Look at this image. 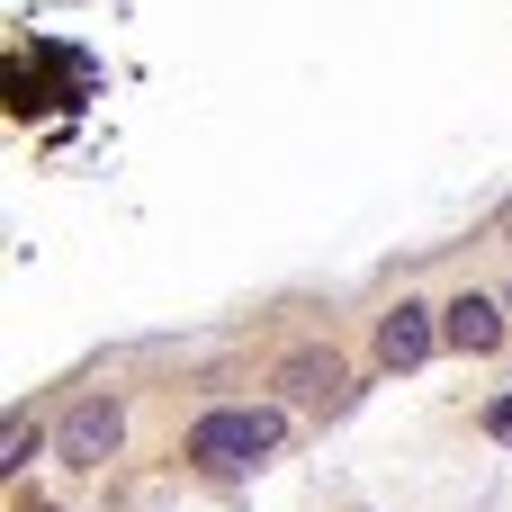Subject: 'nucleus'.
<instances>
[{"mask_svg": "<svg viewBox=\"0 0 512 512\" xmlns=\"http://www.w3.org/2000/svg\"><path fill=\"white\" fill-rule=\"evenodd\" d=\"M279 441H288V405H207V414L189 423L180 459H198L207 477H243V468H261Z\"/></svg>", "mask_w": 512, "mask_h": 512, "instance_id": "nucleus-1", "label": "nucleus"}, {"mask_svg": "<svg viewBox=\"0 0 512 512\" xmlns=\"http://www.w3.org/2000/svg\"><path fill=\"white\" fill-rule=\"evenodd\" d=\"M117 450H126V405H117V396L63 405V423H54V459H63V468H108Z\"/></svg>", "mask_w": 512, "mask_h": 512, "instance_id": "nucleus-2", "label": "nucleus"}, {"mask_svg": "<svg viewBox=\"0 0 512 512\" xmlns=\"http://www.w3.org/2000/svg\"><path fill=\"white\" fill-rule=\"evenodd\" d=\"M432 351H441V306L396 297V306H387V324H378V360H387V369H423Z\"/></svg>", "mask_w": 512, "mask_h": 512, "instance_id": "nucleus-3", "label": "nucleus"}, {"mask_svg": "<svg viewBox=\"0 0 512 512\" xmlns=\"http://www.w3.org/2000/svg\"><path fill=\"white\" fill-rule=\"evenodd\" d=\"M441 342H450V351H468V360L504 351V297H477V288H459V297L441 306Z\"/></svg>", "mask_w": 512, "mask_h": 512, "instance_id": "nucleus-4", "label": "nucleus"}, {"mask_svg": "<svg viewBox=\"0 0 512 512\" xmlns=\"http://www.w3.org/2000/svg\"><path fill=\"white\" fill-rule=\"evenodd\" d=\"M279 387H288V396H315V387H342V369H333V360H288Z\"/></svg>", "mask_w": 512, "mask_h": 512, "instance_id": "nucleus-5", "label": "nucleus"}, {"mask_svg": "<svg viewBox=\"0 0 512 512\" xmlns=\"http://www.w3.org/2000/svg\"><path fill=\"white\" fill-rule=\"evenodd\" d=\"M477 423H486V441H504V450H512V396H495V405H486Z\"/></svg>", "mask_w": 512, "mask_h": 512, "instance_id": "nucleus-6", "label": "nucleus"}, {"mask_svg": "<svg viewBox=\"0 0 512 512\" xmlns=\"http://www.w3.org/2000/svg\"><path fill=\"white\" fill-rule=\"evenodd\" d=\"M27 459H36V441H27V423H9V450H0V468H9V477H18V468H27Z\"/></svg>", "mask_w": 512, "mask_h": 512, "instance_id": "nucleus-7", "label": "nucleus"}, {"mask_svg": "<svg viewBox=\"0 0 512 512\" xmlns=\"http://www.w3.org/2000/svg\"><path fill=\"white\" fill-rule=\"evenodd\" d=\"M504 315H512V288H504Z\"/></svg>", "mask_w": 512, "mask_h": 512, "instance_id": "nucleus-8", "label": "nucleus"}, {"mask_svg": "<svg viewBox=\"0 0 512 512\" xmlns=\"http://www.w3.org/2000/svg\"><path fill=\"white\" fill-rule=\"evenodd\" d=\"M504 225H512V207H504Z\"/></svg>", "mask_w": 512, "mask_h": 512, "instance_id": "nucleus-9", "label": "nucleus"}]
</instances>
